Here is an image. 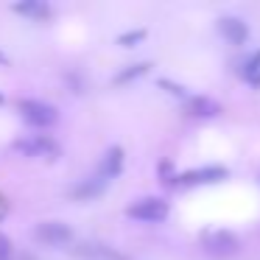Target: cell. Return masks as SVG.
<instances>
[{
  "instance_id": "6da1fadb",
  "label": "cell",
  "mask_w": 260,
  "mask_h": 260,
  "mask_svg": "<svg viewBox=\"0 0 260 260\" xmlns=\"http://www.w3.org/2000/svg\"><path fill=\"white\" fill-rule=\"evenodd\" d=\"M12 148L20 154V157H28V159H56L59 154H62V146H59L51 135L17 137V140L12 143Z\"/></svg>"
},
{
  "instance_id": "7a4b0ae2",
  "label": "cell",
  "mask_w": 260,
  "mask_h": 260,
  "mask_svg": "<svg viewBox=\"0 0 260 260\" xmlns=\"http://www.w3.org/2000/svg\"><path fill=\"white\" fill-rule=\"evenodd\" d=\"M126 215L132 221H140V224H162L171 215V204L162 196H143L126 207Z\"/></svg>"
},
{
  "instance_id": "3957f363",
  "label": "cell",
  "mask_w": 260,
  "mask_h": 260,
  "mask_svg": "<svg viewBox=\"0 0 260 260\" xmlns=\"http://www.w3.org/2000/svg\"><path fill=\"white\" fill-rule=\"evenodd\" d=\"M17 112L23 115V120L31 123L34 129H51V126L59 120L56 107L48 104V101H40V98H20Z\"/></svg>"
},
{
  "instance_id": "277c9868",
  "label": "cell",
  "mask_w": 260,
  "mask_h": 260,
  "mask_svg": "<svg viewBox=\"0 0 260 260\" xmlns=\"http://www.w3.org/2000/svg\"><path fill=\"white\" fill-rule=\"evenodd\" d=\"M230 176V168L224 165H202V168H190L185 174L174 176L176 187H196V185H218Z\"/></svg>"
},
{
  "instance_id": "5b68a950",
  "label": "cell",
  "mask_w": 260,
  "mask_h": 260,
  "mask_svg": "<svg viewBox=\"0 0 260 260\" xmlns=\"http://www.w3.org/2000/svg\"><path fill=\"white\" fill-rule=\"evenodd\" d=\"M34 241L42 243V246H73V230H70L64 221H40L34 226Z\"/></svg>"
},
{
  "instance_id": "8992f818",
  "label": "cell",
  "mask_w": 260,
  "mask_h": 260,
  "mask_svg": "<svg viewBox=\"0 0 260 260\" xmlns=\"http://www.w3.org/2000/svg\"><path fill=\"white\" fill-rule=\"evenodd\" d=\"M70 254L79 260H132L126 252L109 246V243H101V241H81V243H73L70 246Z\"/></svg>"
},
{
  "instance_id": "52a82bcc",
  "label": "cell",
  "mask_w": 260,
  "mask_h": 260,
  "mask_svg": "<svg viewBox=\"0 0 260 260\" xmlns=\"http://www.w3.org/2000/svg\"><path fill=\"white\" fill-rule=\"evenodd\" d=\"M123 159H126L123 148H120V146H109L107 151H104V157H101V162H98V168H95V176H101L104 182L118 179L120 171H123Z\"/></svg>"
},
{
  "instance_id": "ba28073f",
  "label": "cell",
  "mask_w": 260,
  "mask_h": 260,
  "mask_svg": "<svg viewBox=\"0 0 260 260\" xmlns=\"http://www.w3.org/2000/svg\"><path fill=\"white\" fill-rule=\"evenodd\" d=\"M218 34L224 37L230 45H246V42H249V34H252V31H249L246 20L226 14V17L218 20Z\"/></svg>"
},
{
  "instance_id": "9c48e42d",
  "label": "cell",
  "mask_w": 260,
  "mask_h": 260,
  "mask_svg": "<svg viewBox=\"0 0 260 260\" xmlns=\"http://www.w3.org/2000/svg\"><path fill=\"white\" fill-rule=\"evenodd\" d=\"M109 187V182H104L101 176H84V179H79L73 187H70V196L76 199V202H90V199H98L104 190Z\"/></svg>"
},
{
  "instance_id": "30bf717a",
  "label": "cell",
  "mask_w": 260,
  "mask_h": 260,
  "mask_svg": "<svg viewBox=\"0 0 260 260\" xmlns=\"http://www.w3.org/2000/svg\"><path fill=\"white\" fill-rule=\"evenodd\" d=\"M204 249L213 254H232L238 252V238L230 230H215L204 235Z\"/></svg>"
},
{
  "instance_id": "8fae6325",
  "label": "cell",
  "mask_w": 260,
  "mask_h": 260,
  "mask_svg": "<svg viewBox=\"0 0 260 260\" xmlns=\"http://www.w3.org/2000/svg\"><path fill=\"white\" fill-rule=\"evenodd\" d=\"M185 104H187V112H190L193 118H218V115L224 112V107L210 95H187Z\"/></svg>"
},
{
  "instance_id": "7c38bea8",
  "label": "cell",
  "mask_w": 260,
  "mask_h": 260,
  "mask_svg": "<svg viewBox=\"0 0 260 260\" xmlns=\"http://www.w3.org/2000/svg\"><path fill=\"white\" fill-rule=\"evenodd\" d=\"M12 12L23 14V17H28V20H45V17H51L53 9L45 0H17V3H12Z\"/></svg>"
},
{
  "instance_id": "4fadbf2b",
  "label": "cell",
  "mask_w": 260,
  "mask_h": 260,
  "mask_svg": "<svg viewBox=\"0 0 260 260\" xmlns=\"http://www.w3.org/2000/svg\"><path fill=\"white\" fill-rule=\"evenodd\" d=\"M241 76H243V81H246V84L260 87V48L246 56V62L241 64Z\"/></svg>"
},
{
  "instance_id": "5bb4252c",
  "label": "cell",
  "mask_w": 260,
  "mask_h": 260,
  "mask_svg": "<svg viewBox=\"0 0 260 260\" xmlns=\"http://www.w3.org/2000/svg\"><path fill=\"white\" fill-rule=\"evenodd\" d=\"M148 70H151V62H137V64H126L120 73H115V84H129V81L140 79V76H146Z\"/></svg>"
},
{
  "instance_id": "9a60e30c",
  "label": "cell",
  "mask_w": 260,
  "mask_h": 260,
  "mask_svg": "<svg viewBox=\"0 0 260 260\" xmlns=\"http://www.w3.org/2000/svg\"><path fill=\"white\" fill-rule=\"evenodd\" d=\"M146 40V28H132V31H123V34H118V45H123V48H132V45H137V42H143Z\"/></svg>"
},
{
  "instance_id": "2e32d148",
  "label": "cell",
  "mask_w": 260,
  "mask_h": 260,
  "mask_svg": "<svg viewBox=\"0 0 260 260\" xmlns=\"http://www.w3.org/2000/svg\"><path fill=\"white\" fill-rule=\"evenodd\" d=\"M157 84L162 87V90L168 92V95H174V98H185V101H187V87H185V84H176V81H171V79H159Z\"/></svg>"
},
{
  "instance_id": "e0dca14e",
  "label": "cell",
  "mask_w": 260,
  "mask_h": 260,
  "mask_svg": "<svg viewBox=\"0 0 260 260\" xmlns=\"http://www.w3.org/2000/svg\"><path fill=\"white\" fill-rule=\"evenodd\" d=\"M0 260H14V243L3 232H0Z\"/></svg>"
},
{
  "instance_id": "ac0fdd59",
  "label": "cell",
  "mask_w": 260,
  "mask_h": 260,
  "mask_svg": "<svg viewBox=\"0 0 260 260\" xmlns=\"http://www.w3.org/2000/svg\"><path fill=\"white\" fill-rule=\"evenodd\" d=\"M0 64H9V56H6L3 51H0Z\"/></svg>"
},
{
  "instance_id": "d6986e66",
  "label": "cell",
  "mask_w": 260,
  "mask_h": 260,
  "mask_svg": "<svg viewBox=\"0 0 260 260\" xmlns=\"http://www.w3.org/2000/svg\"><path fill=\"white\" fill-rule=\"evenodd\" d=\"M3 101H6V98H3V92H0V104H3Z\"/></svg>"
}]
</instances>
